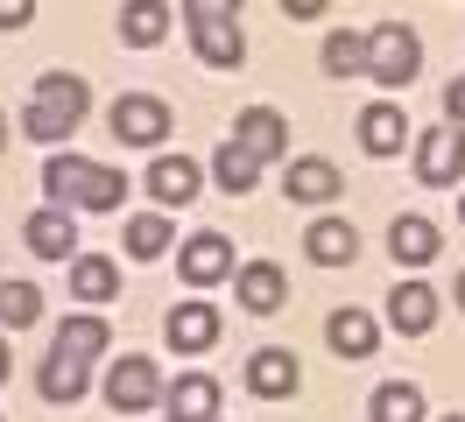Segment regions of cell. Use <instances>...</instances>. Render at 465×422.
Wrapping results in <instances>:
<instances>
[{
	"label": "cell",
	"instance_id": "1",
	"mask_svg": "<svg viewBox=\"0 0 465 422\" xmlns=\"http://www.w3.org/2000/svg\"><path fill=\"white\" fill-rule=\"evenodd\" d=\"M99 352H106V324H99V317H71L57 331V345H50V366H43V401H64V408H71V401L92 388L85 366L99 359Z\"/></svg>",
	"mask_w": 465,
	"mask_h": 422
},
{
	"label": "cell",
	"instance_id": "2",
	"mask_svg": "<svg viewBox=\"0 0 465 422\" xmlns=\"http://www.w3.org/2000/svg\"><path fill=\"white\" fill-rule=\"evenodd\" d=\"M43 191L57 204H78V211H114L127 197V176L106 162H85V155H50L43 162Z\"/></svg>",
	"mask_w": 465,
	"mask_h": 422
},
{
	"label": "cell",
	"instance_id": "3",
	"mask_svg": "<svg viewBox=\"0 0 465 422\" xmlns=\"http://www.w3.org/2000/svg\"><path fill=\"white\" fill-rule=\"evenodd\" d=\"M85 106H92L85 78H71V71H50V78L35 84V99H29V113H22V127H29V141H64V134H78Z\"/></svg>",
	"mask_w": 465,
	"mask_h": 422
},
{
	"label": "cell",
	"instance_id": "4",
	"mask_svg": "<svg viewBox=\"0 0 465 422\" xmlns=\"http://www.w3.org/2000/svg\"><path fill=\"white\" fill-rule=\"evenodd\" d=\"M183 22H191V43H198V56L212 64V71H232V64L247 56V35H240V15H232V7H219V0H191Z\"/></svg>",
	"mask_w": 465,
	"mask_h": 422
},
{
	"label": "cell",
	"instance_id": "5",
	"mask_svg": "<svg viewBox=\"0 0 465 422\" xmlns=\"http://www.w3.org/2000/svg\"><path fill=\"white\" fill-rule=\"evenodd\" d=\"M423 71V43H416V28H402V22H381V28H367V78L374 84H409Z\"/></svg>",
	"mask_w": 465,
	"mask_h": 422
},
{
	"label": "cell",
	"instance_id": "6",
	"mask_svg": "<svg viewBox=\"0 0 465 422\" xmlns=\"http://www.w3.org/2000/svg\"><path fill=\"white\" fill-rule=\"evenodd\" d=\"M416 176L444 191V183H459L465 176V134L459 127H437V134H416Z\"/></svg>",
	"mask_w": 465,
	"mask_h": 422
},
{
	"label": "cell",
	"instance_id": "7",
	"mask_svg": "<svg viewBox=\"0 0 465 422\" xmlns=\"http://www.w3.org/2000/svg\"><path fill=\"white\" fill-rule=\"evenodd\" d=\"M114 141H127V148H155V141H170V106L163 99H120L114 106Z\"/></svg>",
	"mask_w": 465,
	"mask_h": 422
},
{
	"label": "cell",
	"instance_id": "8",
	"mask_svg": "<svg viewBox=\"0 0 465 422\" xmlns=\"http://www.w3.org/2000/svg\"><path fill=\"white\" fill-rule=\"evenodd\" d=\"M163 394V380H155V359H142V352H127V359L106 373V401H114L120 416H134V408H148Z\"/></svg>",
	"mask_w": 465,
	"mask_h": 422
},
{
	"label": "cell",
	"instance_id": "9",
	"mask_svg": "<svg viewBox=\"0 0 465 422\" xmlns=\"http://www.w3.org/2000/svg\"><path fill=\"white\" fill-rule=\"evenodd\" d=\"M247 388L262 394V401H282V394H296V388H303L296 352H282V345H262V352L247 359Z\"/></svg>",
	"mask_w": 465,
	"mask_h": 422
},
{
	"label": "cell",
	"instance_id": "10",
	"mask_svg": "<svg viewBox=\"0 0 465 422\" xmlns=\"http://www.w3.org/2000/svg\"><path fill=\"white\" fill-rule=\"evenodd\" d=\"M360 141H367V155H402V141H416V134H409V113L395 99H381V106L360 113Z\"/></svg>",
	"mask_w": 465,
	"mask_h": 422
},
{
	"label": "cell",
	"instance_id": "11",
	"mask_svg": "<svg viewBox=\"0 0 465 422\" xmlns=\"http://www.w3.org/2000/svg\"><path fill=\"white\" fill-rule=\"evenodd\" d=\"M176 253H183V260H176V268H183V281H198V289L232 275V247L219 240V232H198V240H183Z\"/></svg>",
	"mask_w": 465,
	"mask_h": 422
},
{
	"label": "cell",
	"instance_id": "12",
	"mask_svg": "<svg viewBox=\"0 0 465 422\" xmlns=\"http://www.w3.org/2000/svg\"><path fill=\"white\" fill-rule=\"evenodd\" d=\"M232 141L254 155V162H268V155H282V141H290V127H282V113L268 106H247L240 120H232Z\"/></svg>",
	"mask_w": 465,
	"mask_h": 422
},
{
	"label": "cell",
	"instance_id": "13",
	"mask_svg": "<svg viewBox=\"0 0 465 422\" xmlns=\"http://www.w3.org/2000/svg\"><path fill=\"white\" fill-rule=\"evenodd\" d=\"M282 296H290V281H282V268H275V260H247V268H240V309L275 317V309H282Z\"/></svg>",
	"mask_w": 465,
	"mask_h": 422
},
{
	"label": "cell",
	"instance_id": "14",
	"mask_svg": "<svg viewBox=\"0 0 465 422\" xmlns=\"http://www.w3.org/2000/svg\"><path fill=\"white\" fill-rule=\"evenodd\" d=\"M163 401H170V422H219V380L204 373H183Z\"/></svg>",
	"mask_w": 465,
	"mask_h": 422
},
{
	"label": "cell",
	"instance_id": "15",
	"mask_svg": "<svg viewBox=\"0 0 465 422\" xmlns=\"http://www.w3.org/2000/svg\"><path fill=\"white\" fill-rule=\"evenodd\" d=\"M388 253H395V268H423V260H437V225L430 219H395L388 225Z\"/></svg>",
	"mask_w": 465,
	"mask_h": 422
},
{
	"label": "cell",
	"instance_id": "16",
	"mask_svg": "<svg viewBox=\"0 0 465 422\" xmlns=\"http://www.w3.org/2000/svg\"><path fill=\"white\" fill-rule=\"evenodd\" d=\"M303 253H311L318 268H346L352 253H360V232H352L346 219H318L311 232H303Z\"/></svg>",
	"mask_w": 465,
	"mask_h": 422
},
{
	"label": "cell",
	"instance_id": "17",
	"mask_svg": "<svg viewBox=\"0 0 465 422\" xmlns=\"http://www.w3.org/2000/svg\"><path fill=\"white\" fill-rule=\"evenodd\" d=\"M163 331H170L176 352H204V345L219 338V309H212V303H176Z\"/></svg>",
	"mask_w": 465,
	"mask_h": 422
},
{
	"label": "cell",
	"instance_id": "18",
	"mask_svg": "<svg viewBox=\"0 0 465 422\" xmlns=\"http://www.w3.org/2000/svg\"><path fill=\"white\" fill-rule=\"evenodd\" d=\"M29 247L43 253V260H64V253H78V219H71L64 204L35 211V219H29Z\"/></svg>",
	"mask_w": 465,
	"mask_h": 422
},
{
	"label": "cell",
	"instance_id": "19",
	"mask_svg": "<svg viewBox=\"0 0 465 422\" xmlns=\"http://www.w3.org/2000/svg\"><path fill=\"white\" fill-rule=\"evenodd\" d=\"M324 338H331V352H339V359H367V352L381 345V331H374V317H367V309H331Z\"/></svg>",
	"mask_w": 465,
	"mask_h": 422
},
{
	"label": "cell",
	"instance_id": "20",
	"mask_svg": "<svg viewBox=\"0 0 465 422\" xmlns=\"http://www.w3.org/2000/svg\"><path fill=\"white\" fill-rule=\"evenodd\" d=\"M388 317H395V331H409V338H423L437 324V296L423 289V281H402L395 296H388Z\"/></svg>",
	"mask_w": 465,
	"mask_h": 422
},
{
	"label": "cell",
	"instance_id": "21",
	"mask_svg": "<svg viewBox=\"0 0 465 422\" xmlns=\"http://www.w3.org/2000/svg\"><path fill=\"white\" fill-rule=\"evenodd\" d=\"M282 197H296V204H324V197H339V169L331 162H290V176H282Z\"/></svg>",
	"mask_w": 465,
	"mask_h": 422
},
{
	"label": "cell",
	"instance_id": "22",
	"mask_svg": "<svg viewBox=\"0 0 465 422\" xmlns=\"http://www.w3.org/2000/svg\"><path fill=\"white\" fill-rule=\"evenodd\" d=\"M148 191L163 197V204H191V197H198V162H183V155H155Z\"/></svg>",
	"mask_w": 465,
	"mask_h": 422
},
{
	"label": "cell",
	"instance_id": "23",
	"mask_svg": "<svg viewBox=\"0 0 465 422\" xmlns=\"http://www.w3.org/2000/svg\"><path fill=\"white\" fill-rule=\"evenodd\" d=\"M212 176H219V191H226V197H247V191H254V176H262V162H254L240 141H219V155H212Z\"/></svg>",
	"mask_w": 465,
	"mask_h": 422
},
{
	"label": "cell",
	"instance_id": "24",
	"mask_svg": "<svg viewBox=\"0 0 465 422\" xmlns=\"http://www.w3.org/2000/svg\"><path fill=\"white\" fill-rule=\"evenodd\" d=\"M367 422H423V394L409 388V380H388L367 401Z\"/></svg>",
	"mask_w": 465,
	"mask_h": 422
},
{
	"label": "cell",
	"instance_id": "25",
	"mask_svg": "<svg viewBox=\"0 0 465 422\" xmlns=\"http://www.w3.org/2000/svg\"><path fill=\"white\" fill-rule=\"evenodd\" d=\"M71 289H78L85 303H106V296L120 289V268L106 260V253H78V260H71Z\"/></svg>",
	"mask_w": 465,
	"mask_h": 422
},
{
	"label": "cell",
	"instance_id": "26",
	"mask_svg": "<svg viewBox=\"0 0 465 422\" xmlns=\"http://www.w3.org/2000/svg\"><path fill=\"white\" fill-rule=\"evenodd\" d=\"M35 317H43V289H35V281H0V324L22 331Z\"/></svg>",
	"mask_w": 465,
	"mask_h": 422
},
{
	"label": "cell",
	"instance_id": "27",
	"mask_svg": "<svg viewBox=\"0 0 465 422\" xmlns=\"http://www.w3.org/2000/svg\"><path fill=\"white\" fill-rule=\"evenodd\" d=\"M324 71H331V78H352V71H367V35H346V28H339V35L324 43Z\"/></svg>",
	"mask_w": 465,
	"mask_h": 422
},
{
	"label": "cell",
	"instance_id": "28",
	"mask_svg": "<svg viewBox=\"0 0 465 422\" xmlns=\"http://www.w3.org/2000/svg\"><path fill=\"white\" fill-rule=\"evenodd\" d=\"M163 28H170V7H127V15H120V35H127L134 50L163 43Z\"/></svg>",
	"mask_w": 465,
	"mask_h": 422
},
{
	"label": "cell",
	"instance_id": "29",
	"mask_svg": "<svg viewBox=\"0 0 465 422\" xmlns=\"http://www.w3.org/2000/svg\"><path fill=\"white\" fill-rule=\"evenodd\" d=\"M170 219H134L127 225V253H134V260H155V253H170Z\"/></svg>",
	"mask_w": 465,
	"mask_h": 422
},
{
	"label": "cell",
	"instance_id": "30",
	"mask_svg": "<svg viewBox=\"0 0 465 422\" xmlns=\"http://www.w3.org/2000/svg\"><path fill=\"white\" fill-rule=\"evenodd\" d=\"M444 120H451V127H465V78L444 84Z\"/></svg>",
	"mask_w": 465,
	"mask_h": 422
},
{
	"label": "cell",
	"instance_id": "31",
	"mask_svg": "<svg viewBox=\"0 0 465 422\" xmlns=\"http://www.w3.org/2000/svg\"><path fill=\"white\" fill-rule=\"evenodd\" d=\"M29 15H35L29 0H0V28H22V22H29Z\"/></svg>",
	"mask_w": 465,
	"mask_h": 422
},
{
	"label": "cell",
	"instance_id": "32",
	"mask_svg": "<svg viewBox=\"0 0 465 422\" xmlns=\"http://www.w3.org/2000/svg\"><path fill=\"white\" fill-rule=\"evenodd\" d=\"M7 366H15V359H7V338H0V380H7Z\"/></svg>",
	"mask_w": 465,
	"mask_h": 422
},
{
	"label": "cell",
	"instance_id": "33",
	"mask_svg": "<svg viewBox=\"0 0 465 422\" xmlns=\"http://www.w3.org/2000/svg\"><path fill=\"white\" fill-rule=\"evenodd\" d=\"M459 309H465V275H459Z\"/></svg>",
	"mask_w": 465,
	"mask_h": 422
},
{
	"label": "cell",
	"instance_id": "34",
	"mask_svg": "<svg viewBox=\"0 0 465 422\" xmlns=\"http://www.w3.org/2000/svg\"><path fill=\"white\" fill-rule=\"evenodd\" d=\"M0 148H7V120H0Z\"/></svg>",
	"mask_w": 465,
	"mask_h": 422
},
{
	"label": "cell",
	"instance_id": "35",
	"mask_svg": "<svg viewBox=\"0 0 465 422\" xmlns=\"http://www.w3.org/2000/svg\"><path fill=\"white\" fill-rule=\"evenodd\" d=\"M459 219H465V197H459Z\"/></svg>",
	"mask_w": 465,
	"mask_h": 422
},
{
	"label": "cell",
	"instance_id": "36",
	"mask_svg": "<svg viewBox=\"0 0 465 422\" xmlns=\"http://www.w3.org/2000/svg\"><path fill=\"white\" fill-rule=\"evenodd\" d=\"M444 422H465V416H444Z\"/></svg>",
	"mask_w": 465,
	"mask_h": 422
}]
</instances>
